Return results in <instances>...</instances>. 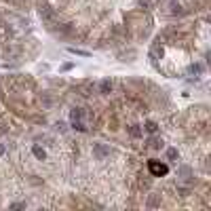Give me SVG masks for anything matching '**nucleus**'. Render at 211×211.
<instances>
[{"instance_id": "f03ea898", "label": "nucleus", "mask_w": 211, "mask_h": 211, "mask_svg": "<svg viewBox=\"0 0 211 211\" xmlns=\"http://www.w3.org/2000/svg\"><path fill=\"white\" fill-rule=\"evenodd\" d=\"M110 89H112V84H110V80H104V83H101V91H104V93H108Z\"/></svg>"}, {"instance_id": "f257e3e1", "label": "nucleus", "mask_w": 211, "mask_h": 211, "mask_svg": "<svg viewBox=\"0 0 211 211\" xmlns=\"http://www.w3.org/2000/svg\"><path fill=\"white\" fill-rule=\"evenodd\" d=\"M150 171H152V175H165L167 173V165L165 163H158V161H150Z\"/></svg>"}, {"instance_id": "7ed1b4c3", "label": "nucleus", "mask_w": 211, "mask_h": 211, "mask_svg": "<svg viewBox=\"0 0 211 211\" xmlns=\"http://www.w3.org/2000/svg\"><path fill=\"white\" fill-rule=\"evenodd\" d=\"M34 154H36V156H40V158H42V156H44V152H42L40 148H34Z\"/></svg>"}]
</instances>
